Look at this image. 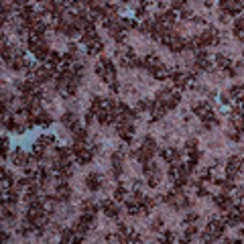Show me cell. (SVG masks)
<instances>
[{
  "label": "cell",
  "mask_w": 244,
  "mask_h": 244,
  "mask_svg": "<svg viewBox=\"0 0 244 244\" xmlns=\"http://www.w3.org/2000/svg\"><path fill=\"white\" fill-rule=\"evenodd\" d=\"M92 224H94V216L92 214H84V216L79 218L78 222H75V232H79V234H84V232H88L89 228H92Z\"/></svg>",
  "instance_id": "cell-1"
},
{
  "label": "cell",
  "mask_w": 244,
  "mask_h": 244,
  "mask_svg": "<svg viewBox=\"0 0 244 244\" xmlns=\"http://www.w3.org/2000/svg\"><path fill=\"white\" fill-rule=\"evenodd\" d=\"M69 193H71V189L65 183V179H59V183H57V202H67V199H69Z\"/></svg>",
  "instance_id": "cell-2"
},
{
  "label": "cell",
  "mask_w": 244,
  "mask_h": 244,
  "mask_svg": "<svg viewBox=\"0 0 244 244\" xmlns=\"http://www.w3.org/2000/svg\"><path fill=\"white\" fill-rule=\"evenodd\" d=\"M167 110H169V108H167V104H163V102H159V100H155V104H153V108H151L153 120H159V118H163Z\"/></svg>",
  "instance_id": "cell-3"
},
{
  "label": "cell",
  "mask_w": 244,
  "mask_h": 244,
  "mask_svg": "<svg viewBox=\"0 0 244 244\" xmlns=\"http://www.w3.org/2000/svg\"><path fill=\"white\" fill-rule=\"evenodd\" d=\"M238 171H240V159H238V157H230L228 165H226V173H228V177H234Z\"/></svg>",
  "instance_id": "cell-4"
},
{
  "label": "cell",
  "mask_w": 244,
  "mask_h": 244,
  "mask_svg": "<svg viewBox=\"0 0 244 244\" xmlns=\"http://www.w3.org/2000/svg\"><path fill=\"white\" fill-rule=\"evenodd\" d=\"M85 185H88L92 191H98V189L102 187V177H100L98 173H92V175H88V177H85Z\"/></svg>",
  "instance_id": "cell-5"
},
{
  "label": "cell",
  "mask_w": 244,
  "mask_h": 244,
  "mask_svg": "<svg viewBox=\"0 0 244 244\" xmlns=\"http://www.w3.org/2000/svg\"><path fill=\"white\" fill-rule=\"evenodd\" d=\"M224 224L226 222H218V220H212L209 222V226H208V232L212 234V236H222V232H224Z\"/></svg>",
  "instance_id": "cell-6"
},
{
  "label": "cell",
  "mask_w": 244,
  "mask_h": 244,
  "mask_svg": "<svg viewBox=\"0 0 244 244\" xmlns=\"http://www.w3.org/2000/svg\"><path fill=\"white\" fill-rule=\"evenodd\" d=\"M143 63H144V67H147V69L151 71V73H153V71L157 69V67H161V59L157 57V55H147Z\"/></svg>",
  "instance_id": "cell-7"
},
{
  "label": "cell",
  "mask_w": 244,
  "mask_h": 244,
  "mask_svg": "<svg viewBox=\"0 0 244 244\" xmlns=\"http://www.w3.org/2000/svg\"><path fill=\"white\" fill-rule=\"evenodd\" d=\"M187 45H189V43L183 41V39H179V37H173V39L169 41V49H171V51H175V53H179V51L187 49Z\"/></svg>",
  "instance_id": "cell-8"
},
{
  "label": "cell",
  "mask_w": 244,
  "mask_h": 244,
  "mask_svg": "<svg viewBox=\"0 0 244 244\" xmlns=\"http://www.w3.org/2000/svg\"><path fill=\"white\" fill-rule=\"evenodd\" d=\"M61 122L65 124L67 128H71V130L78 128V116H75L73 112H65V114H63V118H61Z\"/></svg>",
  "instance_id": "cell-9"
},
{
  "label": "cell",
  "mask_w": 244,
  "mask_h": 244,
  "mask_svg": "<svg viewBox=\"0 0 244 244\" xmlns=\"http://www.w3.org/2000/svg\"><path fill=\"white\" fill-rule=\"evenodd\" d=\"M161 155H163V159L169 161V163H179V157H181L179 151H175V149H163Z\"/></svg>",
  "instance_id": "cell-10"
},
{
  "label": "cell",
  "mask_w": 244,
  "mask_h": 244,
  "mask_svg": "<svg viewBox=\"0 0 244 244\" xmlns=\"http://www.w3.org/2000/svg\"><path fill=\"white\" fill-rule=\"evenodd\" d=\"M214 203H216L220 209H230V208H234L228 195H216V198H214Z\"/></svg>",
  "instance_id": "cell-11"
},
{
  "label": "cell",
  "mask_w": 244,
  "mask_h": 244,
  "mask_svg": "<svg viewBox=\"0 0 244 244\" xmlns=\"http://www.w3.org/2000/svg\"><path fill=\"white\" fill-rule=\"evenodd\" d=\"M55 155H57L59 161H69V157L73 155V149H67V147H55Z\"/></svg>",
  "instance_id": "cell-12"
},
{
  "label": "cell",
  "mask_w": 244,
  "mask_h": 244,
  "mask_svg": "<svg viewBox=\"0 0 244 244\" xmlns=\"http://www.w3.org/2000/svg\"><path fill=\"white\" fill-rule=\"evenodd\" d=\"M75 159H78L79 165H85V163L92 161V151H89V149H81V151L75 153Z\"/></svg>",
  "instance_id": "cell-13"
},
{
  "label": "cell",
  "mask_w": 244,
  "mask_h": 244,
  "mask_svg": "<svg viewBox=\"0 0 244 244\" xmlns=\"http://www.w3.org/2000/svg\"><path fill=\"white\" fill-rule=\"evenodd\" d=\"M33 53H35V57L37 59H41V61H45L47 57H49V49H47V45H43V43H39V45L35 47V49H33Z\"/></svg>",
  "instance_id": "cell-14"
},
{
  "label": "cell",
  "mask_w": 244,
  "mask_h": 244,
  "mask_svg": "<svg viewBox=\"0 0 244 244\" xmlns=\"http://www.w3.org/2000/svg\"><path fill=\"white\" fill-rule=\"evenodd\" d=\"M202 41H203V45H216L218 43V33L214 31V29H209V31H205L202 35Z\"/></svg>",
  "instance_id": "cell-15"
},
{
  "label": "cell",
  "mask_w": 244,
  "mask_h": 244,
  "mask_svg": "<svg viewBox=\"0 0 244 244\" xmlns=\"http://www.w3.org/2000/svg\"><path fill=\"white\" fill-rule=\"evenodd\" d=\"M153 153L155 151H151V149H147V147H143V149H138V151H136V157H138V161L143 163H149L151 161V157H153Z\"/></svg>",
  "instance_id": "cell-16"
},
{
  "label": "cell",
  "mask_w": 244,
  "mask_h": 244,
  "mask_svg": "<svg viewBox=\"0 0 244 244\" xmlns=\"http://www.w3.org/2000/svg\"><path fill=\"white\" fill-rule=\"evenodd\" d=\"M138 203H140V212H143V214H149L153 208H155V199H151V198H144V195H143V199H140Z\"/></svg>",
  "instance_id": "cell-17"
},
{
  "label": "cell",
  "mask_w": 244,
  "mask_h": 244,
  "mask_svg": "<svg viewBox=\"0 0 244 244\" xmlns=\"http://www.w3.org/2000/svg\"><path fill=\"white\" fill-rule=\"evenodd\" d=\"M102 209H104L110 218H116V216H118V208H116L112 202H104V203H102Z\"/></svg>",
  "instance_id": "cell-18"
},
{
  "label": "cell",
  "mask_w": 244,
  "mask_h": 244,
  "mask_svg": "<svg viewBox=\"0 0 244 244\" xmlns=\"http://www.w3.org/2000/svg\"><path fill=\"white\" fill-rule=\"evenodd\" d=\"M12 161H14L16 165H27V155H24L20 149H16V151L12 153Z\"/></svg>",
  "instance_id": "cell-19"
},
{
  "label": "cell",
  "mask_w": 244,
  "mask_h": 244,
  "mask_svg": "<svg viewBox=\"0 0 244 244\" xmlns=\"http://www.w3.org/2000/svg\"><path fill=\"white\" fill-rule=\"evenodd\" d=\"M102 108H106V100H104V98H100V96H96L92 100V110H94V112H100Z\"/></svg>",
  "instance_id": "cell-20"
},
{
  "label": "cell",
  "mask_w": 244,
  "mask_h": 244,
  "mask_svg": "<svg viewBox=\"0 0 244 244\" xmlns=\"http://www.w3.org/2000/svg\"><path fill=\"white\" fill-rule=\"evenodd\" d=\"M102 47H104V45H102V41H100V39H96V41L92 43V45H88V53L96 55V53H100V51H102Z\"/></svg>",
  "instance_id": "cell-21"
},
{
  "label": "cell",
  "mask_w": 244,
  "mask_h": 244,
  "mask_svg": "<svg viewBox=\"0 0 244 244\" xmlns=\"http://www.w3.org/2000/svg\"><path fill=\"white\" fill-rule=\"evenodd\" d=\"M216 63L222 67V69H226V71H228V69H230V65H232V63H230V59H228V57H224V55H218V57H216Z\"/></svg>",
  "instance_id": "cell-22"
},
{
  "label": "cell",
  "mask_w": 244,
  "mask_h": 244,
  "mask_svg": "<svg viewBox=\"0 0 244 244\" xmlns=\"http://www.w3.org/2000/svg\"><path fill=\"white\" fill-rule=\"evenodd\" d=\"M35 122H37V124H43V126H49V124H51V118L47 116L45 112H39V114L35 116Z\"/></svg>",
  "instance_id": "cell-23"
},
{
  "label": "cell",
  "mask_w": 244,
  "mask_h": 244,
  "mask_svg": "<svg viewBox=\"0 0 244 244\" xmlns=\"http://www.w3.org/2000/svg\"><path fill=\"white\" fill-rule=\"evenodd\" d=\"M47 61H49L47 65H49L51 69H55V67H57V63L61 61V55H57V53H51L49 57H47Z\"/></svg>",
  "instance_id": "cell-24"
},
{
  "label": "cell",
  "mask_w": 244,
  "mask_h": 244,
  "mask_svg": "<svg viewBox=\"0 0 244 244\" xmlns=\"http://www.w3.org/2000/svg\"><path fill=\"white\" fill-rule=\"evenodd\" d=\"M126 209H128V214H130V216H134V214L140 212V203H138V202H136V203H134V202H128V203H126Z\"/></svg>",
  "instance_id": "cell-25"
},
{
  "label": "cell",
  "mask_w": 244,
  "mask_h": 244,
  "mask_svg": "<svg viewBox=\"0 0 244 244\" xmlns=\"http://www.w3.org/2000/svg\"><path fill=\"white\" fill-rule=\"evenodd\" d=\"M230 94H232V96L236 98V100H244V88H240V85H234Z\"/></svg>",
  "instance_id": "cell-26"
},
{
  "label": "cell",
  "mask_w": 244,
  "mask_h": 244,
  "mask_svg": "<svg viewBox=\"0 0 244 244\" xmlns=\"http://www.w3.org/2000/svg\"><path fill=\"white\" fill-rule=\"evenodd\" d=\"M195 67H198L199 71H205V69H209V63H208V59H205V57H198V63H195Z\"/></svg>",
  "instance_id": "cell-27"
},
{
  "label": "cell",
  "mask_w": 244,
  "mask_h": 244,
  "mask_svg": "<svg viewBox=\"0 0 244 244\" xmlns=\"http://www.w3.org/2000/svg\"><path fill=\"white\" fill-rule=\"evenodd\" d=\"M85 138H88V132H85L84 128H75V140H78V143H84Z\"/></svg>",
  "instance_id": "cell-28"
},
{
  "label": "cell",
  "mask_w": 244,
  "mask_h": 244,
  "mask_svg": "<svg viewBox=\"0 0 244 244\" xmlns=\"http://www.w3.org/2000/svg\"><path fill=\"white\" fill-rule=\"evenodd\" d=\"M153 75H155L157 79H165V78H167V69H165V67L161 65V67H157V69L153 71Z\"/></svg>",
  "instance_id": "cell-29"
},
{
  "label": "cell",
  "mask_w": 244,
  "mask_h": 244,
  "mask_svg": "<svg viewBox=\"0 0 244 244\" xmlns=\"http://www.w3.org/2000/svg\"><path fill=\"white\" fill-rule=\"evenodd\" d=\"M2 181H4V185H12V173L10 171L2 169Z\"/></svg>",
  "instance_id": "cell-30"
},
{
  "label": "cell",
  "mask_w": 244,
  "mask_h": 244,
  "mask_svg": "<svg viewBox=\"0 0 244 244\" xmlns=\"http://www.w3.org/2000/svg\"><path fill=\"white\" fill-rule=\"evenodd\" d=\"M124 198H126V189H124V187H116V191H114V199L120 202V199H124Z\"/></svg>",
  "instance_id": "cell-31"
},
{
  "label": "cell",
  "mask_w": 244,
  "mask_h": 244,
  "mask_svg": "<svg viewBox=\"0 0 244 244\" xmlns=\"http://www.w3.org/2000/svg\"><path fill=\"white\" fill-rule=\"evenodd\" d=\"M96 205H94V203H89V202H85L84 203V214H92V216H94V214H96Z\"/></svg>",
  "instance_id": "cell-32"
},
{
  "label": "cell",
  "mask_w": 244,
  "mask_h": 244,
  "mask_svg": "<svg viewBox=\"0 0 244 244\" xmlns=\"http://www.w3.org/2000/svg\"><path fill=\"white\" fill-rule=\"evenodd\" d=\"M177 104H179V94H173L169 98V102H167V108H175Z\"/></svg>",
  "instance_id": "cell-33"
},
{
  "label": "cell",
  "mask_w": 244,
  "mask_h": 244,
  "mask_svg": "<svg viewBox=\"0 0 244 244\" xmlns=\"http://www.w3.org/2000/svg\"><path fill=\"white\" fill-rule=\"evenodd\" d=\"M185 151L187 153H195V151H198V143H195V140H187V143H185Z\"/></svg>",
  "instance_id": "cell-34"
},
{
  "label": "cell",
  "mask_w": 244,
  "mask_h": 244,
  "mask_svg": "<svg viewBox=\"0 0 244 244\" xmlns=\"http://www.w3.org/2000/svg\"><path fill=\"white\" fill-rule=\"evenodd\" d=\"M149 108H153V104L149 100H140L138 106H136V110H149Z\"/></svg>",
  "instance_id": "cell-35"
},
{
  "label": "cell",
  "mask_w": 244,
  "mask_h": 244,
  "mask_svg": "<svg viewBox=\"0 0 244 244\" xmlns=\"http://www.w3.org/2000/svg\"><path fill=\"white\" fill-rule=\"evenodd\" d=\"M144 147H147V149H151V151H155V147H157V144H155V140H153L151 136H147V138H144Z\"/></svg>",
  "instance_id": "cell-36"
},
{
  "label": "cell",
  "mask_w": 244,
  "mask_h": 244,
  "mask_svg": "<svg viewBox=\"0 0 244 244\" xmlns=\"http://www.w3.org/2000/svg\"><path fill=\"white\" fill-rule=\"evenodd\" d=\"M8 195V203H16L19 202V193H14V191H10V193H6Z\"/></svg>",
  "instance_id": "cell-37"
},
{
  "label": "cell",
  "mask_w": 244,
  "mask_h": 244,
  "mask_svg": "<svg viewBox=\"0 0 244 244\" xmlns=\"http://www.w3.org/2000/svg\"><path fill=\"white\" fill-rule=\"evenodd\" d=\"M2 218H4V220H12V218H14V214H12L8 208H4V209H2Z\"/></svg>",
  "instance_id": "cell-38"
},
{
  "label": "cell",
  "mask_w": 244,
  "mask_h": 244,
  "mask_svg": "<svg viewBox=\"0 0 244 244\" xmlns=\"http://www.w3.org/2000/svg\"><path fill=\"white\" fill-rule=\"evenodd\" d=\"M126 240H130V242H136V240H140V236L136 232H128L126 234Z\"/></svg>",
  "instance_id": "cell-39"
},
{
  "label": "cell",
  "mask_w": 244,
  "mask_h": 244,
  "mask_svg": "<svg viewBox=\"0 0 244 244\" xmlns=\"http://www.w3.org/2000/svg\"><path fill=\"white\" fill-rule=\"evenodd\" d=\"M161 226H163L161 220H155V222H153V230H161Z\"/></svg>",
  "instance_id": "cell-40"
},
{
  "label": "cell",
  "mask_w": 244,
  "mask_h": 244,
  "mask_svg": "<svg viewBox=\"0 0 244 244\" xmlns=\"http://www.w3.org/2000/svg\"><path fill=\"white\" fill-rule=\"evenodd\" d=\"M195 220H198V216H195V214H187L185 222H195Z\"/></svg>",
  "instance_id": "cell-41"
},
{
  "label": "cell",
  "mask_w": 244,
  "mask_h": 244,
  "mask_svg": "<svg viewBox=\"0 0 244 244\" xmlns=\"http://www.w3.org/2000/svg\"><path fill=\"white\" fill-rule=\"evenodd\" d=\"M163 240H167V242H173V240H175V236H173V234H171V232H167Z\"/></svg>",
  "instance_id": "cell-42"
},
{
  "label": "cell",
  "mask_w": 244,
  "mask_h": 244,
  "mask_svg": "<svg viewBox=\"0 0 244 244\" xmlns=\"http://www.w3.org/2000/svg\"><path fill=\"white\" fill-rule=\"evenodd\" d=\"M173 8H183V0H173Z\"/></svg>",
  "instance_id": "cell-43"
},
{
  "label": "cell",
  "mask_w": 244,
  "mask_h": 244,
  "mask_svg": "<svg viewBox=\"0 0 244 244\" xmlns=\"http://www.w3.org/2000/svg\"><path fill=\"white\" fill-rule=\"evenodd\" d=\"M79 2H81V4H85V6H92V4H94L92 0H79Z\"/></svg>",
  "instance_id": "cell-44"
},
{
  "label": "cell",
  "mask_w": 244,
  "mask_h": 244,
  "mask_svg": "<svg viewBox=\"0 0 244 244\" xmlns=\"http://www.w3.org/2000/svg\"><path fill=\"white\" fill-rule=\"evenodd\" d=\"M24 2H27V0H16V4H24Z\"/></svg>",
  "instance_id": "cell-45"
},
{
  "label": "cell",
  "mask_w": 244,
  "mask_h": 244,
  "mask_svg": "<svg viewBox=\"0 0 244 244\" xmlns=\"http://www.w3.org/2000/svg\"><path fill=\"white\" fill-rule=\"evenodd\" d=\"M240 232H242V236H244V228H242V230H240Z\"/></svg>",
  "instance_id": "cell-46"
}]
</instances>
